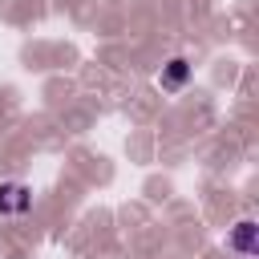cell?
<instances>
[{
  "label": "cell",
  "instance_id": "obj_1",
  "mask_svg": "<svg viewBox=\"0 0 259 259\" xmlns=\"http://www.w3.org/2000/svg\"><path fill=\"white\" fill-rule=\"evenodd\" d=\"M28 202H32V194H28L24 182H4L0 186V210L4 214H20V210H28Z\"/></svg>",
  "mask_w": 259,
  "mask_h": 259
},
{
  "label": "cell",
  "instance_id": "obj_3",
  "mask_svg": "<svg viewBox=\"0 0 259 259\" xmlns=\"http://www.w3.org/2000/svg\"><path fill=\"white\" fill-rule=\"evenodd\" d=\"M186 73H190V69H186V61H182V57H174V61L166 65V73H162V85H166V89H178V85L186 81Z\"/></svg>",
  "mask_w": 259,
  "mask_h": 259
},
{
  "label": "cell",
  "instance_id": "obj_2",
  "mask_svg": "<svg viewBox=\"0 0 259 259\" xmlns=\"http://www.w3.org/2000/svg\"><path fill=\"white\" fill-rule=\"evenodd\" d=\"M227 247H231L235 255H243V259H251V255H255V223H251V219H243V223H235V231H231V239H227Z\"/></svg>",
  "mask_w": 259,
  "mask_h": 259
}]
</instances>
